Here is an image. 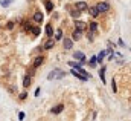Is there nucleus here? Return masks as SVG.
<instances>
[{
    "label": "nucleus",
    "mask_w": 131,
    "mask_h": 121,
    "mask_svg": "<svg viewBox=\"0 0 131 121\" xmlns=\"http://www.w3.org/2000/svg\"><path fill=\"white\" fill-rule=\"evenodd\" d=\"M64 77H66V72L61 71V69H53V71L49 72V75H47L49 80H61V78H64Z\"/></svg>",
    "instance_id": "nucleus-1"
},
{
    "label": "nucleus",
    "mask_w": 131,
    "mask_h": 121,
    "mask_svg": "<svg viewBox=\"0 0 131 121\" xmlns=\"http://www.w3.org/2000/svg\"><path fill=\"white\" fill-rule=\"evenodd\" d=\"M96 9H98V12H107V11H110V3L107 2H99L98 5H96Z\"/></svg>",
    "instance_id": "nucleus-2"
},
{
    "label": "nucleus",
    "mask_w": 131,
    "mask_h": 121,
    "mask_svg": "<svg viewBox=\"0 0 131 121\" xmlns=\"http://www.w3.org/2000/svg\"><path fill=\"white\" fill-rule=\"evenodd\" d=\"M75 28H76V29H79V31H85V29H87V23L76 19L75 20Z\"/></svg>",
    "instance_id": "nucleus-3"
},
{
    "label": "nucleus",
    "mask_w": 131,
    "mask_h": 121,
    "mask_svg": "<svg viewBox=\"0 0 131 121\" xmlns=\"http://www.w3.org/2000/svg\"><path fill=\"white\" fill-rule=\"evenodd\" d=\"M73 58H75L76 61L84 63V61H85V55H84V52H81V51H76V52L73 54Z\"/></svg>",
    "instance_id": "nucleus-4"
},
{
    "label": "nucleus",
    "mask_w": 131,
    "mask_h": 121,
    "mask_svg": "<svg viewBox=\"0 0 131 121\" xmlns=\"http://www.w3.org/2000/svg\"><path fill=\"white\" fill-rule=\"evenodd\" d=\"M62 46H64L66 51L72 49V48H73V40H72V38H64V40H62Z\"/></svg>",
    "instance_id": "nucleus-5"
},
{
    "label": "nucleus",
    "mask_w": 131,
    "mask_h": 121,
    "mask_svg": "<svg viewBox=\"0 0 131 121\" xmlns=\"http://www.w3.org/2000/svg\"><path fill=\"white\" fill-rule=\"evenodd\" d=\"M62 110H64V104H58V106L52 107V110H50V112H52L53 115H60Z\"/></svg>",
    "instance_id": "nucleus-6"
},
{
    "label": "nucleus",
    "mask_w": 131,
    "mask_h": 121,
    "mask_svg": "<svg viewBox=\"0 0 131 121\" xmlns=\"http://www.w3.org/2000/svg\"><path fill=\"white\" fill-rule=\"evenodd\" d=\"M43 60H44V57H43V55H38L37 58L34 60V63H32V67H34V69H37V67H38V66L43 63Z\"/></svg>",
    "instance_id": "nucleus-7"
},
{
    "label": "nucleus",
    "mask_w": 131,
    "mask_h": 121,
    "mask_svg": "<svg viewBox=\"0 0 131 121\" xmlns=\"http://www.w3.org/2000/svg\"><path fill=\"white\" fill-rule=\"evenodd\" d=\"M75 6H76V9L78 11H81V12H82V11H87V3H85V2H78L76 5H75Z\"/></svg>",
    "instance_id": "nucleus-8"
},
{
    "label": "nucleus",
    "mask_w": 131,
    "mask_h": 121,
    "mask_svg": "<svg viewBox=\"0 0 131 121\" xmlns=\"http://www.w3.org/2000/svg\"><path fill=\"white\" fill-rule=\"evenodd\" d=\"M81 37H82V31H79V29H76L75 32L72 34V40H73V42H78Z\"/></svg>",
    "instance_id": "nucleus-9"
},
{
    "label": "nucleus",
    "mask_w": 131,
    "mask_h": 121,
    "mask_svg": "<svg viewBox=\"0 0 131 121\" xmlns=\"http://www.w3.org/2000/svg\"><path fill=\"white\" fill-rule=\"evenodd\" d=\"M87 11H88V14L92 15V17H98L99 15V12H98V9H96V6H90V8H87Z\"/></svg>",
    "instance_id": "nucleus-10"
},
{
    "label": "nucleus",
    "mask_w": 131,
    "mask_h": 121,
    "mask_svg": "<svg viewBox=\"0 0 131 121\" xmlns=\"http://www.w3.org/2000/svg\"><path fill=\"white\" fill-rule=\"evenodd\" d=\"M44 6H46V9H47V12H49V14L53 11V3L50 2V0H44Z\"/></svg>",
    "instance_id": "nucleus-11"
},
{
    "label": "nucleus",
    "mask_w": 131,
    "mask_h": 121,
    "mask_svg": "<svg viewBox=\"0 0 131 121\" xmlns=\"http://www.w3.org/2000/svg\"><path fill=\"white\" fill-rule=\"evenodd\" d=\"M31 81H32L31 75H26V77H25V80H23V88H25V89H27V88L31 86Z\"/></svg>",
    "instance_id": "nucleus-12"
},
{
    "label": "nucleus",
    "mask_w": 131,
    "mask_h": 121,
    "mask_svg": "<svg viewBox=\"0 0 131 121\" xmlns=\"http://www.w3.org/2000/svg\"><path fill=\"white\" fill-rule=\"evenodd\" d=\"M53 46H55V42H53L52 38H50V40H47V43H46V44L43 46V49H46V51H49V49H52Z\"/></svg>",
    "instance_id": "nucleus-13"
},
{
    "label": "nucleus",
    "mask_w": 131,
    "mask_h": 121,
    "mask_svg": "<svg viewBox=\"0 0 131 121\" xmlns=\"http://www.w3.org/2000/svg\"><path fill=\"white\" fill-rule=\"evenodd\" d=\"M105 54H107V51H101V52L98 54V57H96V61H98V63H102V60L105 58Z\"/></svg>",
    "instance_id": "nucleus-14"
},
{
    "label": "nucleus",
    "mask_w": 131,
    "mask_h": 121,
    "mask_svg": "<svg viewBox=\"0 0 131 121\" xmlns=\"http://www.w3.org/2000/svg\"><path fill=\"white\" fill-rule=\"evenodd\" d=\"M72 74H73V77H76V78H79V80H82V81H87V78H85L84 75H81V74H79L78 71H75V69L72 71Z\"/></svg>",
    "instance_id": "nucleus-15"
},
{
    "label": "nucleus",
    "mask_w": 131,
    "mask_h": 121,
    "mask_svg": "<svg viewBox=\"0 0 131 121\" xmlns=\"http://www.w3.org/2000/svg\"><path fill=\"white\" fill-rule=\"evenodd\" d=\"M31 32H32V35H34V37H38V35H40V32H41V29H40L38 26H34V28H31Z\"/></svg>",
    "instance_id": "nucleus-16"
},
{
    "label": "nucleus",
    "mask_w": 131,
    "mask_h": 121,
    "mask_svg": "<svg viewBox=\"0 0 131 121\" xmlns=\"http://www.w3.org/2000/svg\"><path fill=\"white\" fill-rule=\"evenodd\" d=\"M69 66H72L73 69H79V67H82V63L81 61H70Z\"/></svg>",
    "instance_id": "nucleus-17"
},
{
    "label": "nucleus",
    "mask_w": 131,
    "mask_h": 121,
    "mask_svg": "<svg viewBox=\"0 0 131 121\" xmlns=\"http://www.w3.org/2000/svg\"><path fill=\"white\" fill-rule=\"evenodd\" d=\"M34 20H35L37 23H41L43 22V14L41 12H35L34 14Z\"/></svg>",
    "instance_id": "nucleus-18"
},
{
    "label": "nucleus",
    "mask_w": 131,
    "mask_h": 121,
    "mask_svg": "<svg viewBox=\"0 0 131 121\" xmlns=\"http://www.w3.org/2000/svg\"><path fill=\"white\" fill-rule=\"evenodd\" d=\"M70 15H72V17H73V19H75V20H76V19H78V17H79V15H81V11H78V9H72V11H70Z\"/></svg>",
    "instance_id": "nucleus-19"
},
{
    "label": "nucleus",
    "mask_w": 131,
    "mask_h": 121,
    "mask_svg": "<svg viewBox=\"0 0 131 121\" xmlns=\"http://www.w3.org/2000/svg\"><path fill=\"white\" fill-rule=\"evenodd\" d=\"M88 28H90V31H92V32H95V31H98V23H96V22H90V25H88Z\"/></svg>",
    "instance_id": "nucleus-20"
},
{
    "label": "nucleus",
    "mask_w": 131,
    "mask_h": 121,
    "mask_svg": "<svg viewBox=\"0 0 131 121\" xmlns=\"http://www.w3.org/2000/svg\"><path fill=\"white\" fill-rule=\"evenodd\" d=\"M46 34H47V37H52V34H53L52 25H47V26H46Z\"/></svg>",
    "instance_id": "nucleus-21"
},
{
    "label": "nucleus",
    "mask_w": 131,
    "mask_h": 121,
    "mask_svg": "<svg viewBox=\"0 0 131 121\" xmlns=\"http://www.w3.org/2000/svg\"><path fill=\"white\" fill-rule=\"evenodd\" d=\"M96 65H98L96 57H92V58H90V67H96Z\"/></svg>",
    "instance_id": "nucleus-22"
},
{
    "label": "nucleus",
    "mask_w": 131,
    "mask_h": 121,
    "mask_svg": "<svg viewBox=\"0 0 131 121\" xmlns=\"http://www.w3.org/2000/svg\"><path fill=\"white\" fill-rule=\"evenodd\" d=\"M104 74H105V66H104V67H102L101 71H99V77H101V80H102V83L105 81V78H104Z\"/></svg>",
    "instance_id": "nucleus-23"
},
{
    "label": "nucleus",
    "mask_w": 131,
    "mask_h": 121,
    "mask_svg": "<svg viewBox=\"0 0 131 121\" xmlns=\"http://www.w3.org/2000/svg\"><path fill=\"white\" fill-rule=\"evenodd\" d=\"M93 38H95L93 32H92V31H90V32H87V40H88V42H93Z\"/></svg>",
    "instance_id": "nucleus-24"
},
{
    "label": "nucleus",
    "mask_w": 131,
    "mask_h": 121,
    "mask_svg": "<svg viewBox=\"0 0 131 121\" xmlns=\"http://www.w3.org/2000/svg\"><path fill=\"white\" fill-rule=\"evenodd\" d=\"M61 37H62V31L60 29L58 32H56V35H55V38H56V40H61Z\"/></svg>",
    "instance_id": "nucleus-25"
},
{
    "label": "nucleus",
    "mask_w": 131,
    "mask_h": 121,
    "mask_svg": "<svg viewBox=\"0 0 131 121\" xmlns=\"http://www.w3.org/2000/svg\"><path fill=\"white\" fill-rule=\"evenodd\" d=\"M111 88H113V92H117V86H116V81H114V80L111 81Z\"/></svg>",
    "instance_id": "nucleus-26"
},
{
    "label": "nucleus",
    "mask_w": 131,
    "mask_h": 121,
    "mask_svg": "<svg viewBox=\"0 0 131 121\" xmlns=\"http://www.w3.org/2000/svg\"><path fill=\"white\" fill-rule=\"evenodd\" d=\"M11 2H12V0H2V2H0V3H2L3 6H8V5H9Z\"/></svg>",
    "instance_id": "nucleus-27"
},
{
    "label": "nucleus",
    "mask_w": 131,
    "mask_h": 121,
    "mask_svg": "<svg viewBox=\"0 0 131 121\" xmlns=\"http://www.w3.org/2000/svg\"><path fill=\"white\" fill-rule=\"evenodd\" d=\"M6 28H8V29H12V28H14V22H8L6 23Z\"/></svg>",
    "instance_id": "nucleus-28"
},
{
    "label": "nucleus",
    "mask_w": 131,
    "mask_h": 121,
    "mask_svg": "<svg viewBox=\"0 0 131 121\" xmlns=\"http://www.w3.org/2000/svg\"><path fill=\"white\" fill-rule=\"evenodd\" d=\"M26 97H27V92H21L20 94V100H25Z\"/></svg>",
    "instance_id": "nucleus-29"
},
{
    "label": "nucleus",
    "mask_w": 131,
    "mask_h": 121,
    "mask_svg": "<svg viewBox=\"0 0 131 121\" xmlns=\"http://www.w3.org/2000/svg\"><path fill=\"white\" fill-rule=\"evenodd\" d=\"M18 118H20V120H25V112H20V113H18Z\"/></svg>",
    "instance_id": "nucleus-30"
}]
</instances>
